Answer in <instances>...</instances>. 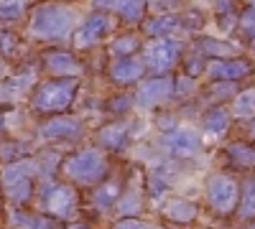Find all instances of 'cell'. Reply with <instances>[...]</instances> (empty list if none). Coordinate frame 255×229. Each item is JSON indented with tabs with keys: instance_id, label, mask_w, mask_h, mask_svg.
<instances>
[{
	"instance_id": "obj_1",
	"label": "cell",
	"mask_w": 255,
	"mask_h": 229,
	"mask_svg": "<svg viewBox=\"0 0 255 229\" xmlns=\"http://www.w3.org/2000/svg\"><path fill=\"white\" fill-rule=\"evenodd\" d=\"M61 173L69 183L82 186V189H95L110 176V160L108 151H102L100 145H84V148L74 151L72 155L64 158Z\"/></svg>"
},
{
	"instance_id": "obj_2",
	"label": "cell",
	"mask_w": 255,
	"mask_h": 229,
	"mask_svg": "<svg viewBox=\"0 0 255 229\" xmlns=\"http://www.w3.org/2000/svg\"><path fill=\"white\" fill-rule=\"evenodd\" d=\"M74 10L67 3H41L31 13V33L38 41H61L74 33Z\"/></svg>"
},
{
	"instance_id": "obj_3",
	"label": "cell",
	"mask_w": 255,
	"mask_h": 229,
	"mask_svg": "<svg viewBox=\"0 0 255 229\" xmlns=\"http://www.w3.org/2000/svg\"><path fill=\"white\" fill-rule=\"evenodd\" d=\"M204 206L220 219H230L238 212L240 201V181L232 176L230 171H215L209 173L202 189Z\"/></svg>"
},
{
	"instance_id": "obj_4",
	"label": "cell",
	"mask_w": 255,
	"mask_h": 229,
	"mask_svg": "<svg viewBox=\"0 0 255 229\" xmlns=\"http://www.w3.org/2000/svg\"><path fill=\"white\" fill-rule=\"evenodd\" d=\"M79 76H54L38 84L31 97V107L41 115H61L74 105Z\"/></svg>"
},
{
	"instance_id": "obj_5",
	"label": "cell",
	"mask_w": 255,
	"mask_h": 229,
	"mask_svg": "<svg viewBox=\"0 0 255 229\" xmlns=\"http://www.w3.org/2000/svg\"><path fill=\"white\" fill-rule=\"evenodd\" d=\"M36 201H38V209L54 217V219H72L77 214V206H79V196L74 183H61V181H41L36 186Z\"/></svg>"
},
{
	"instance_id": "obj_6",
	"label": "cell",
	"mask_w": 255,
	"mask_h": 229,
	"mask_svg": "<svg viewBox=\"0 0 255 229\" xmlns=\"http://www.w3.org/2000/svg\"><path fill=\"white\" fill-rule=\"evenodd\" d=\"M33 176H36V163L33 160H13L3 168V194L8 196L10 204L15 206H23L33 199L36 194V183H33Z\"/></svg>"
},
{
	"instance_id": "obj_7",
	"label": "cell",
	"mask_w": 255,
	"mask_h": 229,
	"mask_svg": "<svg viewBox=\"0 0 255 229\" xmlns=\"http://www.w3.org/2000/svg\"><path fill=\"white\" fill-rule=\"evenodd\" d=\"M181 54L184 44L176 38H148L140 49V59L151 74H171L181 64Z\"/></svg>"
},
{
	"instance_id": "obj_8",
	"label": "cell",
	"mask_w": 255,
	"mask_h": 229,
	"mask_svg": "<svg viewBox=\"0 0 255 229\" xmlns=\"http://www.w3.org/2000/svg\"><path fill=\"white\" fill-rule=\"evenodd\" d=\"M158 148L171 155L176 160H194L204 153V135L197 128H189V125H179V128L161 133L158 138Z\"/></svg>"
},
{
	"instance_id": "obj_9",
	"label": "cell",
	"mask_w": 255,
	"mask_h": 229,
	"mask_svg": "<svg viewBox=\"0 0 255 229\" xmlns=\"http://www.w3.org/2000/svg\"><path fill=\"white\" fill-rule=\"evenodd\" d=\"M135 107L138 110H161L174 97V76L171 74H151L135 87Z\"/></svg>"
},
{
	"instance_id": "obj_10",
	"label": "cell",
	"mask_w": 255,
	"mask_h": 229,
	"mask_svg": "<svg viewBox=\"0 0 255 229\" xmlns=\"http://www.w3.org/2000/svg\"><path fill=\"white\" fill-rule=\"evenodd\" d=\"M253 74H255V64L248 56L238 54L225 59H209L204 69V81H238V84H243Z\"/></svg>"
},
{
	"instance_id": "obj_11",
	"label": "cell",
	"mask_w": 255,
	"mask_h": 229,
	"mask_svg": "<svg viewBox=\"0 0 255 229\" xmlns=\"http://www.w3.org/2000/svg\"><path fill=\"white\" fill-rule=\"evenodd\" d=\"M113 26H115V23H113V13H108V10H95V13H90V15L74 28V33H72L74 49H77V51L95 49L100 41L113 31Z\"/></svg>"
},
{
	"instance_id": "obj_12",
	"label": "cell",
	"mask_w": 255,
	"mask_h": 229,
	"mask_svg": "<svg viewBox=\"0 0 255 229\" xmlns=\"http://www.w3.org/2000/svg\"><path fill=\"white\" fill-rule=\"evenodd\" d=\"M135 140V122L130 117H118L95 133V145L108 153H123Z\"/></svg>"
},
{
	"instance_id": "obj_13",
	"label": "cell",
	"mask_w": 255,
	"mask_h": 229,
	"mask_svg": "<svg viewBox=\"0 0 255 229\" xmlns=\"http://www.w3.org/2000/svg\"><path fill=\"white\" fill-rule=\"evenodd\" d=\"M145 76H148V69L143 64L140 54L138 56H118L108 67V79L118 89H135Z\"/></svg>"
},
{
	"instance_id": "obj_14",
	"label": "cell",
	"mask_w": 255,
	"mask_h": 229,
	"mask_svg": "<svg viewBox=\"0 0 255 229\" xmlns=\"http://www.w3.org/2000/svg\"><path fill=\"white\" fill-rule=\"evenodd\" d=\"M199 212H202L199 201L189 199V196L163 199V204L158 206L161 219H166L168 224H174V227H191V224L199 219Z\"/></svg>"
},
{
	"instance_id": "obj_15",
	"label": "cell",
	"mask_w": 255,
	"mask_h": 229,
	"mask_svg": "<svg viewBox=\"0 0 255 229\" xmlns=\"http://www.w3.org/2000/svg\"><path fill=\"white\" fill-rule=\"evenodd\" d=\"M38 135L51 143H77L84 135V125L82 120L69 117V115H54L38 128Z\"/></svg>"
},
{
	"instance_id": "obj_16",
	"label": "cell",
	"mask_w": 255,
	"mask_h": 229,
	"mask_svg": "<svg viewBox=\"0 0 255 229\" xmlns=\"http://www.w3.org/2000/svg\"><path fill=\"white\" fill-rule=\"evenodd\" d=\"M145 196H148V191H145L143 176L135 171L123 186V194H120L118 206H115L118 217H140L143 206H145Z\"/></svg>"
},
{
	"instance_id": "obj_17",
	"label": "cell",
	"mask_w": 255,
	"mask_h": 229,
	"mask_svg": "<svg viewBox=\"0 0 255 229\" xmlns=\"http://www.w3.org/2000/svg\"><path fill=\"white\" fill-rule=\"evenodd\" d=\"M95 8L118 15L125 26H140L145 20L148 0H95Z\"/></svg>"
},
{
	"instance_id": "obj_18",
	"label": "cell",
	"mask_w": 255,
	"mask_h": 229,
	"mask_svg": "<svg viewBox=\"0 0 255 229\" xmlns=\"http://www.w3.org/2000/svg\"><path fill=\"white\" fill-rule=\"evenodd\" d=\"M222 155L227 158V165L232 171L255 173V140H250V138L230 140V143H225Z\"/></svg>"
},
{
	"instance_id": "obj_19",
	"label": "cell",
	"mask_w": 255,
	"mask_h": 229,
	"mask_svg": "<svg viewBox=\"0 0 255 229\" xmlns=\"http://www.w3.org/2000/svg\"><path fill=\"white\" fill-rule=\"evenodd\" d=\"M232 122H235V117H232L230 107L225 105H209L202 115H199V130L204 138H225L232 128Z\"/></svg>"
},
{
	"instance_id": "obj_20",
	"label": "cell",
	"mask_w": 255,
	"mask_h": 229,
	"mask_svg": "<svg viewBox=\"0 0 255 229\" xmlns=\"http://www.w3.org/2000/svg\"><path fill=\"white\" fill-rule=\"evenodd\" d=\"M123 186H125V181L118 178V176H108L102 183H97L95 189H92V196H90L92 209L100 212V214L115 209L118 199H120V194H123Z\"/></svg>"
},
{
	"instance_id": "obj_21",
	"label": "cell",
	"mask_w": 255,
	"mask_h": 229,
	"mask_svg": "<svg viewBox=\"0 0 255 229\" xmlns=\"http://www.w3.org/2000/svg\"><path fill=\"white\" fill-rule=\"evenodd\" d=\"M197 54H202L207 61L209 59H225V56H238L243 54V46L235 44V41L227 38H212V36H197L194 44H191Z\"/></svg>"
},
{
	"instance_id": "obj_22",
	"label": "cell",
	"mask_w": 255,
	"mask_h": 229,
	"mask_svg": "<svg viewBox=\"0 0 255 229\" xmlns=\"http://www.w3.org/2000/svg\"><path fill=\"white\" fill-rule=\"evenodd\" d=\"M140 31L148 38H171L176 31H181V15L179 13H171V10L156 13L153 18H145L143 20Z\"/></svg>"
},
{
	"instance_id": "obj_23",
	"label": "cell",
	"mask_w": 255,
	"mask_h": 229,
	"mask_svg": "<svg viewBox=\"0 0 255 229\" xmlns=\"http://www.w3.org/2000/svg\"><path fill=\"white\" fill-rule=\"evenodd\" d=\"M44 64L51 76H79L82 74V64L74 59V54L61 51V49L44 54Z\"/></svg>"
},
{
	"instance_id": "obj_24",
	"label": "cell",
	"mask_w": 255,
	"mask_h": 229,
	"mask_svg": "<svg viewBox=\"0 0 255 229\" xmlns=\"http://www.w3.org/2000/svg\"><path fill=\"white\" fill-rule=\"evenodd\" d=\"M250 219H255V173H248L240 181V201L235 212V222H250Z\"/></svg>"
},
{
	"instance_id": "obj_25",
	"label": "cell",
	"mask_w": 255,
	"mask_h": 229,
	"mask_svg": "<svg viewBox=\"0 0 255 229\" xmlns=\"http://www.w3.org/2000/svg\"><path fill=\"white\" fill-rule=\"evenodd\" d=\"M143 49V41L135 31H125V33H118L115 38H110V44H108V54L113 59L118 56H138Z\"/></svg>"
},
{
	"instance_id": "obj_26",
	"label": "cell",
	"mask_w": 255,
	"mask_h": 229,
	"mask_svg": "<svg viewBox=\"0 0 255 229\" xmlns=\"http://www.w3.org/2000/svg\"><path fill=\"white\" fill-rule=\"evenodd\" d=\"M240 92L238 81H207V89H202V102L209 105H225Z\"/></svg>"
},
{
	"instance_id": "obj_27",
	"label": "cell",
	"mask_w": 255,
	"mask_h": 229,
	"mask_svg": "<svg viewBox=\"0 0 255 229\" xmlns=\"http://www.w3.org/2000/svg\"><path fill=\"white\" fill-rule=\"evenodd\" d=\"M230 112H232V117H235V120L248 122L255 115V87L240 89L235 97H232L230 99Z\"/></svg>"
},
{
	"instance_id": "obj_28",
	"label": "cell",
	"mask_w": 255,
	"mask_h": 229,
	"mask_svg": "<svg viewBox=\"0 0 255 229\" xmlns=\"http://www.w3.org/2000/svg\"><path fill=\"white\" fill-rule=\"evenodd\" d=\"M13 227L15 229H61L54 217L49 214H31V212H13Z\"/></svg>"
},
{
	"instance_id": "obj_29",
	"label": "cell",
	"mask_w": 255,
	"mask_h": 229,
	"mask_svg": "<svg viewBox=\"0 0 255 229\" xmlns=\"http://www.w3.org/2000/svg\"><path fill=\"white\" fill-rule=\"evenodd\" d=\"M235 33L240 38V46H255V5H245L238 13V26Z\"/></svg>"
},
{
	"instance_id": "obj_30",
	"label": "cell",
	"mask_w": 255,
	"mask_h": 229,
	"mask_svg": "<svg viewBox=\"0 0 255 229\" xmlns=\"http://www.w3.org/2000/svg\"><path fill=\"white\" fill-rule=\"evenodd\" d=\"M108 110L115 115V117H125V115H130L135 107V94L133 92H128V89H120L118 94H113L108 99Z\"/></svg>"
},
{
	"instance_id": "obj_31",
	"label": "cell",
	"mask_w": 255,
	"mask_h": 229,
	"mask_svg": "<svg viewBox=\"0 0 255 229\" xmlns=\"http://www.w3.org/2000/svg\"><path fill=\"white\" fill-rule=\"evenodd\" d=\"M26 15V0H0V23H15Z\"/></svg>"
},
{
	"instance_id": "obj_32",
	"label": "cell",
	"mask_w": 255,
	"mask_h": 229,
	"mask_svg": "<svg viewBox=\"0 0 255 229\" xmlns=\"http://www.w3.org/2000/svg\"><path fill=\"white\" fill-rule=\"evenodd\" d=\"M199 92V81L197 76H189V74H179L174 79V97L176 99H189Z\"/></svg>"
},
{
	"instance_id": "obj_33",
	"label": "cell",
	"mask_w": 255,
	"mask_h": 229,
	"mask_svg": "<svg viewBox=\"0 0 255 229\" xmlns=\"http://www.w3.org/2000/svg\"><path fill=\"white\" fill-rule=\"evenodd\" d=\"M110 229H163V227L140 217H118V222H113Z\"/></svg>"
},
{
	"instance_id": "obj_34",
	"label": "cell",
	"mask_w": 255,
	"mask_h": 229,
	"mask_svg": "<svg viewBox=\"0 0 255 229\" xmlns=\"http://www.w3.org/2000/svg\"><path fill=\"white\" fill-rule=\"evenodd\" d=\"M204 69H207V59H204L202 54H197L194 49H191V54L184 56V74L199 79V76H204Z\"/></svg>"
},
{
	"instance_id": "obj_35",
	"label": "cell",
	"mask_w": 255,
	"mask_h": 229,
	"mask_svg": "<svg viewBox=\"0 0 255 229\" xmlns=\"http://www.w3.org/2000/svg\"><path fill=\"white\" fill-rule=\"evenodd\" d=\"M179 15H181V28L184 31H199L204 26V13L199 8H186Z\"/></svg>"
},
{
	"instance_id": "obj_36",
	"label": "cell",
	"mask_w": 255,
	"mask_h": 229,
	"mask_svg": "<svg viewBox=\"0 0 255 229\" xmlns=\"http://www.w3.org/2000/svg\"><path fill=\"white\" fill-rule=\"evenodd\" d=\"M156 128H158L161 133H168V130L179 128V120H176V115H171V112H161L158 120H156Z\"/></svg>"
},
{
	"instance_id": "obj_37",
	"label": "cell",
	"mask_w": 255,
	"mask_h": 229,
	"mask_svg": "<svg viewBox=\"0 0 255 229\" xmlns=\"http://www.w3.org/2000/svg\"><path fill=\"white\" fill-rule=\"evenodd\" d=\"M184 3V0H148V8H156L158 13H163V10H174V8H179Z\"/></svg>"
},
{
	"instance_id": "obj_38",
	"label": "cell",
	"mask_w": 255,
	"mask_h": 229,
	"mask_svg": "<svg viewBox=\"0 0 255 229\" xmlns=\"http://www.w3.org/2000/svg\"><path fill=\"white\" fill-rule=\"evenodd\" d=\"M245 133H248V138H250V140H255V115L248 120V125H245Z\"/></svg>"
},
{
	"instance_id": "obj_39",
	"label": "cell",
	"mask_w": 255,
	"mask_h": 229,
	"mask_svg": "<svg viewBox=\"0 0 255 229\" xmlns=\"http://www.w3.org/2000/svg\"><path fill=\"white\" fill-rule=\"evenodd\" d=\"M5 51H10V36H0V54H5Z\"/></svg>"
},
{
	"instance_id": "obj_40",
	"label": "cell",
	"mask_w": 255,
	"mask_h": 229,
	"mask_svg": "<svg viewBox=\"0 0 255 229\" xmlns=\"http://www.w3.org/2000/svg\"><path fill=\"white\" fill-rule=\"evenodd\" d=\"M61 229H90L87 222H69L67 227H61Z\"/></svg>"
},
{
	"instance_id": "obj_41",
	"label": "cell",
	"mask_w": 255,
	"mask_h": 229,
	"mask_svg": "<svg viewBox=\"0 0 255 229\" xmlns=\"http://www.w3.org/2000/svg\"><path fill=\"white\" fill-rule=\"evenodd\" d=\"M238 229H255V219H250V222H238Z\"/></svg>"
},
{
	"instance_id": "obj_42",
	"label": "cell",
	"mask_w": 255,
	"mask_h": 229,
	"mask_svg": "<svg viewBox=\"0 0 255 229\" xmlns=\"http://www.w3.org/2000/svg\"><path fill=\"white\" fill-rule=\"evenodd\" d=\"M245 3H248V5H255V0H245Z\"/></svg>"
},
{
	"instance_id": "obj_43",
	"label": "cell",
	"mask_w": 255,
	"mask_h": 229,
	"mask_svg": "<svg viewBox=\"0 0 255 229\" xmlns=\"http://www.w3.org/2000/svg\"><path fill=\"white\" fill-rule=\"evenodd\" d=\"M212 3H215V0H212Z\"/></svg>"
},
{
	"instance_id": "obj_44",
	"label": "cell",
	"mask_w": 255,
	"mask_h": 229,
	"mask_svg": "<svg viewBox=\"0 0 255 229\" xmlns=\"http://www.w3.org/2000/svg\"><path fill=\"white\" fill-rule=\"evenodd\" d=\"M204 229H207V227H204Z\"/></svg>"
}]
</instances>
